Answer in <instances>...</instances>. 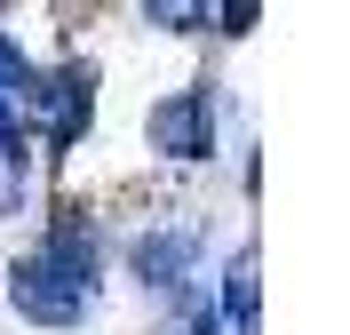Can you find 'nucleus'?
I'll return each instance as SVG.
<instances>
[{
  "label": "nucleus",
  "mask_w": 350,
  "mask_h": 335,
  "mask_svg": "<svg viewBox=\"0 0 350 335\" xmlns=\"http://www.w3.org/2000/svg\"><path fill=\"white\" fill-rule=\"evenodd\" d=\"M255 8H262V0H223V24H215V32H231V40L255 32Z\"/></svg>",
  "instance_id": "nucleus-10"
},
{
  "label": "nucleus",
  "mask_w": 350,
  "mask_h": 335,
  "mask_svg": "<svg viewBox=\"0 0 350 335\" xmlns=\"http://www.w3.org/2000/svg\"><path fill=\"white\" fill-rule=\"evenodd\" d=\"M24 112H32V128H40L48 152H72L96 120V72L88 64H56V72H32V88H24Z\"/></svg>",
  "instance_id": "nucleus-1"
},
{
  "label": "nucleus",
  "mask_w": 350,
  "mask_h": 335,
  "mask_svg": "<svg viewBox=\"0 0 350 335\" xmlns=\"http://www.w3.org/2000/svg\"><path fill=\"white\" fill-rule=\"evenodd\" d=\"M24 88H32V56H24V48L8 40V32H0V96H8V104H16Z\"/></svg>",
  "instance_id": "nucleus-8"
},
{
  "label": "nucleus",
  "mask_w": 350,
  "mask_h": 335,
  "mask_svg": "<svg viewBox=\"0 0 350 335\" xmlns=\"http://www.w3.org/2000/svg\"><path fill=\"white\" fill-rule=\"evenodd\" d=\"M32 160V144H24V128H16V104L0 96V168H24Z\"/></svg>",
  "instance_id": "nucleus-9"
},
{
  "label": "nucleus",
  "mask_w": 350,
  "mask_h": 335,
  "mask_svg": "<svg viewBox=\"0 0 350 335\" xmlns=\"http://www.w3.org/2000/svg\"><path fill=\"white\" fill-rule=\"evenodd\" d=\"M223 312L239 319V327H255V247H239L231 271H223Z\"/></svg>",
  "instance_id": "nucleus-6"
},
{
  "label": "nucleus",
  "mask_w": 350,
  "mask_h": 335,
  "mask_svg": "<svg viewBox=\"0 0 350 335\" xmlns=\"http://www.w3.org/2000/svg\"><path fill=\"white\" fill-rule=\"evenodd\" d=\"M8 312H16L24 327H80L88 295H72L40 256H16V264H8Z\"/></svg>",
  "instance_id": "nucleus-4"
},
{
  "label": "nucleus",
  "mask_w": 350,
  "mask_h": 335,
  "mask_svg": "<svg viewBox=\"0 0 350 335\" xmlns=\"http://www.w3.org/2000/svg\"><path fill=\"white\" fill-rule=\"evenodd\" d=\"M183 335H215V319H191V327H183Z\"/></svg>",
  "instance_id": "nucleus-11"
},
{
  "label": "nucleus",
  "mask_w": 350,
  "mask_h": 335,
  "mask_svg": "<svg viewBox=\"0 0 350 335\" xmlns=\"http://www.w3.org/2000/svg\"><path fill=\"white\" fill-rule=\"evenodd\" d=\"M32 256H40V264L56 271L72 295H88L96 280H104V223H96V216H80V208H64V216L40 232V247H32Z\"/></svg>",
  "instance_id": "nucleus-3"
},
{
  "label": "nucleus",
  "mask_w": 350,
  "mask_h": 335,
  "mask_svg": "<svg viewBox=\"0 0 350 335\" xmlns=\"http://www.w3.org/2000/svg\"><path fill=\"white\" fill-rule=\"evenodd\" d=\"M191 264H199V232L191 223H152V232H135L128 240V271L144 280V288H183L191 280Z\"/></svg>",
  "instance_id": "nucleus-5"
},
{
  "label": "nucleus",
  "mask_w": 350,
  "mask_h": 335,
  "mask_svg": "<svg viewBox=\"0 0 350 335\" xmlns=\"http://www.w3.org/2000/svg\"><path fill=\"white\" fill-rule=\"evenodd\" d=\"M144 144H152L159 160H207L215 152V96L207 88H183V96H159L152 120H144Z\"/></svg>",
  "instance_id": "nucleus-2"
},
{
  "label": "nucleus",
  "mask_w": 350,
  "mask_h": 335,
  "mask_svg": "<svg viewBox=\"0 0 350 335\" xmlns=\"http://www.w3.org/2000/svg\"><path fill=\"white\" fill-rule=\"evenodd\" d=\"M135 8H144V24H159V32H175V40L207 24V0H135Z\"/></svg>",
  "instance_id": "nucleus-7"
}]
</instances>
